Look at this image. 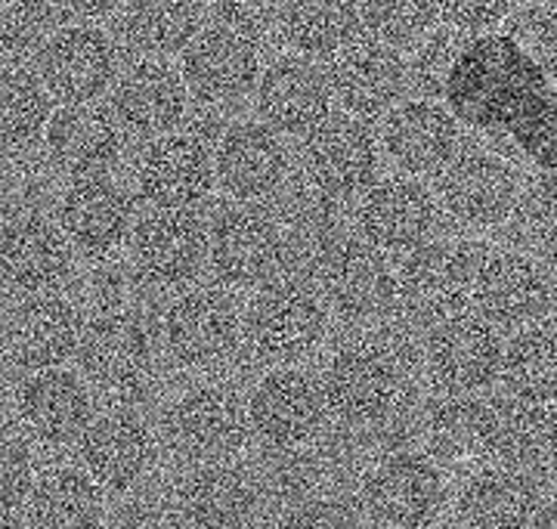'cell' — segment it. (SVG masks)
Masks as SVG:
<instances>
[{
  "label": "cell",
  "instance_id": "7402d4cb",
  "mask_svg": "<svg viewBox=\"0 0 557 529\" xmlns=\"http://www.w3.org/2000/svg\"><path fill=\"white\" fill-rule=\"evenodd\" d=\"M57 223L75 251L90 260H109L131 245L134 235V201L109 176L72 180L57 205Z\"/></svg>",
  "mask_w": 557,
  "mask_h": 529
},
{
  "label": "cell",
  "instance_id": "9f6ffc18",
  "mask_svg": "<svg viewBox=\"0 0 557 529\" xmlns=\"http://www.w3.org/2000/svg\"><path fill=\"white\" fill-rule=\"evenodd\" d=\"M555 329H557V316H555Z\"/></svg>",
  "mask_w": 557,
  "mask_h": 529
},
{
  "label": "cell",
  "instance_id": "f6af8a7d",
  "mask_svg": "<svg viewBox=\"0 0 557 529\" xmlns=\"http://www.w3.org/2000/svg\"><path fill=\"white\" fill-rule=\"evenodd\" d=\"M273 529H359V517L338 499H304L282 510Z\"/></svg>",
  "mask_w": 557,
  "mask_h": 529
},
{
  "label": "cell",
  "instance_id": "7bdbcfd3",
  "mask_svg": "<svg viewBox=\"0 0 557 529\" xmlns=\"http://www.w3.org/2000/svg\"><path fill=\"white\" fill-rule=\"evenodd\" d=\"M53 0H0V40L10 57L44 47L50 38Z\"/></svg>",
  "mask_w": 557,
  "mask_h": 529
},
{
  "label": "cell",
  "instance_id": "d6a6232c",
  "mask_svg": "<svg viewBox=\"0 0 557 529\" xmlns=\"http://www.w3.org/2000/svg\"><path fill=\"white\" fill-rule=\"evenodd\" d=\"M177 510L186 529H248L258 514V490L245 470L211 462L180 483Z\"/></svg>",
  "mask_w": 557,
  "mask_h": 529
},
{
  "label": "cell",
  "instance_id": "f546056e",
  "mask_svg": "<svg viewBox=\"0 0 557 529\" xmlns=\"http://www.w3.org/2000/svg\"><path fill=\"white\" fill-rule=\"evenodd\" d=\"M47 156L60 174L72 180L106 176L124 152V127L102 106H60L47 127Z\"/></svg>",
  "mask_w": 557,
  "mask_h": 529
},
{
  "label": "cell",
  "instance_id": "cb8c5ba5",
  "mask_svg": "<svg viewBox=\"0 0 557 529\" xmlns=\"http://www.w3.org/2000/svg\"><path fill=\"white\" fill-rule=\"evenodd\" d=\"M384 156L406 176H443L458 158L461 127L456 112L434 99H406L381 127Z\"/></svg>",
  "mask_w": 557,
  "mask_h": 529
},
{
  "label": "cell",
  "instance_id": "816d5d0a",
  "mask_svg": "<svg viewBox=\"0 0 557 529\" xmlns=\"http://www.w3.org/2000/svg\"><path fill=\"white\" fill-rule=\"evenodd\" d=\"M530 529H557V502L539 510L536 517H533V524H530Z\"/></svg>",
  "mask_w": 557,
  "mask_h": 529
},
{
  "label": "cell",
  "instance_id": "f5cc1de1",
  "mask_svg": "<svg viewBox=\"0 0 557 529\" xmlns=\"http://www.w3.org/2000/svg\"><path fill=\"white\" fill-rule=\"evenodd\" d=\"M3 529H38V527H35V520H32V517H25V514L20 517V510H13V514H7V527Z\"/></svg>",
  "mask_w": 557,
  "mask_h": 529
},
{
  "label": "cell",
  "instance_id": "30bf717a",
  "mask_svg": "<svg viewBox=\"0 0 557 529\" xmlns=\"http://www.w3.org/2000/svg\"><path fill=\"white\" fill-rule=\"evenodd\" d=\"M251 433L263 446L295 452L313 443L329 418L322 381L298 366H278L255 384L248 399Z\"/></svg>",
  "mask_w": 557,
  "mask_h": 529
},
{
  "label": "cell",
  "instance_id": "d6986e66",
  "mask_svg": "<svg viewBox=\"0 0 557 529\" xmlns=\"http://www.w3.org/2000/svg\"><path fill=\"white\" fill-rule=\"evenodd\" d=\"M75 245L50 217L25 211L3 223L0 270L7 288L20 297L60 292L75 273Z\"/></svg>",
  "mask_w": 557,
  "mask_h": 529
},
{
  "label": "cell",
  "instance_id": "d590c367",
  "mask_svg": "<svg viewBox=\"0 0 557 529\" xmlns=\"http://www.w3.org/2000/svg\"><path fill=\"white\" fill-rule=\"evenodd\" d=\"M357 0H285L278 32L300 57H338L357 40Z\"/></svg>",
  "mask_w": 557,
  "mask_h": 529
},
{
  "label": "cell",
  "instance_id": "ee69618b",
  "mask_svg": "<svg viewBox=\"0 0 557 529\" xmlns=\"http://www.w3.org/2000/svg\"><path fill=\"white\" fill-rule=\"evenodd\" d=\"M508 38L545 72H557V10L555 7H527L508 20Z\"/></svg>",
  "mask_w": 557,
  "mask_h": 529
},
{
  "label": "cell",
  "instance_id": "44dd1931",
  "mask_svg": "<svg viewBox=\"0 0 557 529\" xmlns=\"http://www.w3.org/2000/svg\"><path fill=\"white\" fill-rule=\"evenodd\" d=\"M440 208L465 230H496L518 211L520 180L505 158L465 152L440 176Z\"/></svg>",
  "mask_w": 557,
  "mask_h": 529
},
{
  "label": "cell",
  "instance_id": "7c38bea8",
  "mask_svg": "<svg viewBox=\"0 0 557 529\" xmlns=\"http://www.w3.org/2000/svg\"><path fill=\"white\" fill-rule=\"evenodd\" d=\"M446 483L421 452L384 455L362 480V505L384 529H428L443 510Z\"/></svg>",
  "mask_w": 557,
  "mask_h": 529
},
{
  "label": "cell",
  "instance_id": "603a6c76",
  "mask_svg": "<svg viewBox=\"0 0 557 529\" xmlns=\"http://www.w3.org/2000/svg\"><path fill=\"white\" fill-rule=\"evenodd\" d=\"M329 84L344 115L375 121L403 102V94L409 90V65L391 44L375 38L354 40L332 59Z\"/></svg>",
  "mask_w": 557,
  "mask_h": 529
},
{
  "label": "cell",
  "instance_id": "f1b7e54d",
  "mask_svg": "<svg viewBox=\"0 0 557 529\" xmlns=\"http://www.w3.org/2000/svg\"><path fill=\"white\" fill-rule=\"evenodd\" d=\"M78 458L102 490L131 492L152 470L156 436L137 411H102L81 436Z\"/></svg>",
  "mask_w": 557,
  "mask_h": 529
},
{
  "label": "cell",
  "instance_id": "6da1fadb",
  "mask_svg": "<svg viewBox=\"0 0 557 529\" xmlns=\"http://www.w3.org/2000/svg\"><path fill=\"white\" fill-rule=\"evenodd\" d=\"M545 75L508 35H483L458 47L446 102L465 124L508 131L536 164L557 168V90Z\"/></svg>",
  "mask_w": 557,
  "mask_h": 529
},
{
  "label": "cell",
  "instance_id": "ac0fdd59",
  "mask_svg": "<svg viewBox=\"0 0 557 529\" xmlns=\"http://www.w3.org/2000/svg\"><path fill=\"white\" fill-rule=\"evenodd\" d=\"M81 374L106 393L139 391L156 369L152 334L134 313L102 310L87 325L78 347Z\"/></svg>",
  "mask_w": 557,
  "mask_h": 529
},
{
  "label": "cell",
  "instance_id": "277c9868",
  "mask_svg": "<svg viewBox=\"0 0 557 529\" xmlns=\"http://www.w3.org/2000/svg\"><path fill=\"white\" fill-rule=\"evenodd\" d=\"M329 307L304 279H273L260 285L245 310V341L270 366H298L322 347Z\"/></svg>",
  "mask_w": 557,
  "mask_h": 529
},
{
  "label": "cell",
  "instance_id": "db71d44e",
  "mask_svg": "<svg viewBox=\"0 0 557 529\" xmlns=\"http://www.w3.org/2000/svg\"><path fill=\"white\" fill-rule=\"evenodd\" d=\"M548 462H552V468L557 470V440H555V446H552V455H548Z\"/></svg>",
  "mask_w": 557,
  "mask_h": 529
},
{
  "label": "cell",
  "instance_id": "11a10c76",
  "mask_svg": "<svg viewBox=\"0 0 557 529\" xmlns=\"http://www.w3.org/2000/svg\"><path fill=\"white\" fill-rule=\"evenodd\" d=\"M542 3H545V7H555L557 10V0H542Z\"/></svg>",
  "mask_w": 557,
  "mask_h": 529
},
{
  "label": "cell",
  "instance_id": "681fc988",
  "mask_svg": "<svg viewBox=\"0 0 557 529\" xmlns=\"http://www.w3.org/2000/svg\"><path fill=\"white\" fill-rule=\"evenodd\" d=\"M60 3L81 20H102V16H112L124 0H60Z\"/></svg>",
  "mask_w": 557,
  "mask_h": 529
},
{
  "label": "cell",
  "instance_id": "f35d334b",
  "mask_svg": "<svg viewBox=\"0 0 557 529\" xmlns=\"http://www.w3.org/2000/svg\"><path fill=\"white\" fill-rule=\"evenodd\" d=\"M53 118V97L38 72L10 65L0 81V134L10 152H28L47 137Z\"/></svg>",
  "mask_w": 557,
  "mask_h": 529
},
{
  "label": "cell",
  "instance_id": "60d3db41",
  "mask_svg": "<svg viewBox=\"0 0 557 529\" xmlns=\"http://www.w3.org/2000/svg\"><path fill=\"white\" fill-rule=\"evenodd\" d=\"M362 28L381 44L409 47L428 38L440 16L437 0H357Z\"/></svg>",
  "mask_w": 557,
  "mask_h": 529
},
{
  "label": "cell",
  "instance_id": "f907efd6",
  "mask_svg": "<svg viewBox=\"0 0 557 529\" xmlns=\"http://www.w3.org/2000/svg\"><path fill=\"white\" fill-rule=\"evenodd\" d=\"M542 267L557 282V220L542 235Z\"/></svg>",
  "mask_w": 557,
  "mask_h": 529
},
{
  "label": "cell",
  "instance_id": "d4e9b609",
  "mask_svg": "<svg viewBox=\"0 0 557 529\" xmlns=\"http://www.w3.org/2000/svg\"><path fill=\"white\" fill-rule=\"evenodd\" d=\"M218 183L233 201H267L288 183L292 158L273 127L263 121L233 124L218 143Z\"/></svg>",
  "mask_w": 557,
  "mask_h": 529
},
{
  "label": "cell",
  "instance_id": "52a82bcc",
  "mask_svg": "<svg viewBox=\"0 0 557 529\" xmlns=\"http://www.w3.org/2000/svg\"><path fill=\"white\" fill-rule=\"evenodd\" d=\"M313 285L332 316L344 322H372L394 307L397 270L391 267V255L362 235H344L319 260Z\"/></svg>",
  "mask_w": 557,
  "mask_h": 529
},
{
  "label": "cell",
  "instance_id": "5bb4252c",
  "mask_svg": "<svg viewBox=\"0 0 557 529\" xmlns=\"http://www.w3.org/2000/svg\"><path fill=\"white\" fill-rule=\"evenodd\" d=\"M171 443L196 462H226L245 446L251 431L248 406L230 384H196L168 411Z\"/></svg>",
  "mask_w": 557,
  "mask_h": 529
},
{
  "label": "cell",
  "instance_id": "836d02e7",
  "mask_svg": "<svg viewBox=\"0 0 557 529\" xmlns=\"http://www.w3.org/2000/svg\"><path fill=\"white\" fill-rule=\"evenodd\" d=\"M483 421V455L498 465H533L548 458L557 440V415L552 406L530 403L520 396H496L480 403Z\"/></svg>",
  "mask_w": 557,
  "mask_h": 529
},
{
  "label": "cell",
  "instance_id": "8d00e7d4",
  "mask_svg": "<svg viewBox=\"0 0 557 529\" xmlns=\"http://www.w3.org/2000/svg\"><path fill=\"white\" fill-rule=\"evenodd\" d=\"M201 32L199 0H127L124 7V38L146 59L183 57Z\"/></svg>",
  "mask_w": 557,
  "mask_h": 529
},
{
  "label": "cell",
  "instance_id": "3957f363",
  "mask_svg": "<svg viewBox=\"0 0 557 529\" xmlns=\"http://www.w3.org/2000/svg\"><path fill=\"white\" fill-rule=\"evenodd\" d=\"M483 260L486 251L465 238L421 245L397 267L394 307L406 322L431 332L440 322L468 310Z\"/></svg>",
  "mask_w": 557,
  "mask_h": 529
},
{
  "label": "cell",
  "instance_id": "2e32d148",
  "mask_svg": "<svg viewBox=\"0 0 557 529\" xmlns=\"http://www.w3.org/2000/svg\"><path fill=\"white\" fill-rule=\"evenodd\" d=\"M180 75L196 102L223 109L258 90L263 72L255 38L230 25H211L183 50Z\"/></svg>",
  "mask_w": 557,
  "mask_h": 529
},
{
  "label": "cell",
  "instance_id": "ffe728a7",
  "mask_svg": "<svg viewBox=\"0 0 557 529\" xmlns=\"http://www.w3.org/2000/svg\"><path fill=\"white\" fill-rule=\"evenodd\" d=\"M84 325L81 307L65 294L20 297L7 319V353L13 366L28 374L62 369L72 356H78Z\"/></svg>",
  "mask_w": 557,
  "mask_h": 529
},
{
  "label": "cell",
  "instance_id": "1f68e13d",
  "mask_svg": "<svg viewBox=\"0 0 557 529\" xmlns=\"http://www.w3.org/2000/svg\"><path fill=\"white\" fill-rule=\"evenodd\" d=\"M539 510V483L515 465L474 470L458 490L456 502L461 529H530Z\"/></svg>",
  "mask_w": 557,
  "mask_h": 529
},
{
  "label": "cell",
  "instance_id": "9a60e30c",
  "mask_svg": "<svg viewBox=\"0 0 557 529\" xmlns=\"http://www.w3.org/2000/svg\"><path fill=\"white\" fill-rule=\"evenodd\" d=\"M139 198L152 211H193L214 193L218 161L193 134H168L149 139L137 161Z\"/></svg>",
  "mask_w": 557,
  "mask_h": 529
},
{
  "label": "cell",
  "instance_id": "8992f818",
  "mask_svg": "<svg viewBox=\"0 0 557 529\" xmlns=\"http://www.w3.org/2000/svg\"><path fill=\"white\" fill-rule=\"evenodd\" d=\"M285 260L282 223L263 205L230 201L208 223V270L223 288H260Z\"/></svg>",
  "mask_w": 557,
  "mask_h": 529
},
{
  "label": "cell",
  "instance_id": "9c48e42d",
  "mask_svg": "<svg viewBox=\"0 0 557 529\" xmlns=\"http://www.w3.org/2000/svg\"><path fill=\"white\" fill-rule=\"evenodd\" d=\"M35 69L57 102L87 106L119 84V47L97 25H65L44 40Z\"/></svg>",
  "mask_w": 557,
  "mask_h": 529
},
{
  "label": "cell",
  "instance_id": "5b68a950",
  "mask_svg": "<svg viewBox=\"0 0 557 529\" xmlns=\"http://www.w3.org/2000/svg\"><path fill=\"white\" fill-rule=\"evenodd\" d=\"M161 337L180 369L211 372L239 350L245 341V313L223 285H196L168 304Z\"/></svg>",
  "mask_w": 557,
  "mask_h": 529
},
{
  "label": "cell",
  "instance_id": "4316f807",
  "mask_svg": "<svg viewBox=\"0 0 557 529\" xmlns=\"http://www.w3.org/2000/svg\"><path fill=\"white\" fill-rule=\"evenodd\" d=\"M474 307L496 329H530L552 307V275L520 251L486 255L474 288Z\"/></svg>",
  "mask_w": 557,
  "mask_h": 529
},
{
  "label": "cell",
  "instance_id": "ba28073f",
  "mask_svg": "<svg viewBox=\"0 0 557 529\" xmlns=\"http://www.w3.org/2000/svg\"><path fill=\"white\" fill-rule=\"evenodd\" d=\"M300 164L307 186L332 201L362 198L379 183L381 152L375 131L354 115H332L304 139Z\"/></svg>",
  "mask_w": 557,
  "mask_h": 529
},
{
  "label": "cell",
  "instance_id": "e575fe53",
  "mask_svg": "<svg viewBox=\"0 0 557 529\" xmlns=\"http://www.w3.org/2000/svg\"><path fill=\"white\" fill-rule=\"evenodd\" d=\"M28 517L38 529H100L106 517L102 487L87 470H44L28 499Z\"/></svg>",
  "mask_w": 557,
  "mask_h": 529
},
{
  "label": "cell",
  "instance_id": "83f0119b",
  "mask_svg": "<svg viewBox=\"0 0 557 529\" xmlns=\"http://www.w3.org/2000/svg\"><path fill=\"white\" fill-rule=\"evenodd\" d=\"M16 406L28 436L50 450L81 443V436L94 425V396L87 378L69 369L28 374L16 393Z\"/></svg>",
  "mask_w": 557,
  "mask_h": 529
},
{
  "label": "cell",
  "instance_id": "7a4b0ae2",
  "mask_svg": "<svg viewBox=\"0 0 557 529\" xmlns=\"http://www.w3.org/2000/svg\"><path fill=\"white\" fill-rule=\"evenodd\" d=\"M322 393L329 415L341 425L375 428L403 409L409 396V366L381 341H354L329 359Z\"/></svg>",
  "mask_w": 557,
  "mask_h": 529
},
{
  "label": "cell",
  "instance_id": "7dc6e473",
  "mask_svg": "<svg viewBox=\"0 0 557 529\" xmlns=\"http://www.w3.org/2000/svg\"><path fill=\"white\" fill-rule=\"evenodd\" d=\"M211 7L223 25L248 38H258L282 20L285 0H211Z\"/></svg>",
  "mask_w": 557,
  "mask_h": 529
},
{
  "label": "cell",
  "instance_id": "c3c4849f",
  "mask_svg": "<svg viewBox=\"0 0 557 529\" xmlns=\"http://www.w3.org/2000/svg\"><path fill=\"white\" fill-rule=\"evenodd\" d=\"M35 480L38 477H32V455L16 436H10L7 450H3V505H7V514L20 510L32 499Z\"/></svg>",
  "mask_w": 557,
  "mask_h": 529
},
{
  "label": "cell",
  "instance_id": "4dcf8cb0",
  "mask_svg": "<svg viewBox=\"0 0 557 529\" xmlns=\"http://www.w3.org/2000/svg\"><path fill=\"white\" fill-rule=\"evenodd\" d=\"M189 109V90L164 59L134 62L112 87V112L134 137L159 139L177 134Z\"/></svg>",
  "mask_w": 557,
  "mask_h": 529
},
{
  "label": "cell",
  "instance_id": "ab89813d",
  "mask_svg": "<svg viewBox=\"0 0 557 529\" xmlns=\"http://www.w3.org/2000/svg\"><path fill=\"white\" fill-rule=\"evenodd\" d=\"M502 381L511 396L542 406L557 403V329H520L505 344Z\"/></svg>",
  "mask_w": 557,
  "mask_h": 529
},
{
  "label": "cell",
  "instance_id": "74e56055",
  "mask_svg": "<svg viewBox=\"0 0 557 529\" xmlns=\"http://www.w3.org/2000/svg\"><path fill=\"white\" fill-rule=\"evenodd\" d=\"M282 242H285V260L282 267H295L313 279V270L325 251L344 238V223L338 217V201L325 198L317 189H300L282 205Z\"/></svg>",
  "mask_w": 557,
  "mask_h": 529
},
{
  "label": "cell",
  "instance_id": "e0dca14e",
  "mask_svg": "<svg viewBox=\"0 0 557 529\" xmlns=\"http://www.w3.org/2000/svg\"><path fill=\"white\" fill-rule=\"evenodd\" d=\"M131 263L152 288H186L208 267V226L193 211H152L131 235Z\"/></svg>",
  "mask_w": 557,
  "mask_h": 529
},
{
  "label": "cell",
  "instance_id": "4fadbf2b",
  "mask_svg": "<svg viewBox=\"0 0 557 529\" xmlns=\"http://www.w3.org/2000/svg\"><path fill=\"white\" fill-rule=\"evenodd\" d=\"M440 198L416 176H384L357 205V230L384 255H412L434 242Z\"/></svg>",
  "mask_w": 557,
  "mask_h": 529
},
{
  "label": "cell",
  "instance_id": "8fae6325",
  "mask_svg": "<svg viewBox=\"0 0 557 529\" xmlns=\"http://www.w3.org/2000/svg\"><path fill=\"white\" fill-rule=\"evenodd\" d=\"M505 344L498 329L474 313H458L434 325L424 341V369L449 396H474L502 378Z\"/></svg>",
  "mask_w": 557,
  "mask_h": 529
},
{
  "label": "cell",
  "instance_id": "b9f144b4",
  "mask_svg": "<svg viewBox=\"0 0 557 529\" xmlns=\"http://www.w3.org/2000/svg\"><path fill=\"white\" fill-rule=\"evenodd\" d=\"M428 443L440 458H449V462L486 458L480 403H471L468 396H453L440 403L428 418Z\"/></svg>",
  "mask_w": 557,
  "mask_h": 529
},
{
  "label": "cell",
  "instance_id": "bcb514c9",
  "mask_svg": "<svg viewBox=\"0 0 557 529\" xmlns=\"http://www.w3.org/2000/svg\"><path fill=\"white\" fill-rule=\"evenodd\" d=\"M440 16L465 35L490 32L515 13V0H437Z\"/></svg>",
  "mask_w": 557,
  "mask_h": 529
},
{
  "label": "cell",
  "instance_id": "484cf974",
  "mask_svg": "<svg viewBox=\"0 0 557 529\" xmlns=\"http://www.w3.org/2000/svg\"><path fill=\"white\" fill-rule=\"evenodd\" d=\"M258 115L278 137H310L325 118H332V84L310 59L282 57L260 75Z\"/></svg>",
  "mask_w": 557,
  "mask_h": 529
}]
</instances>
